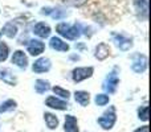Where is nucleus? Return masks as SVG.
Instances as JSON below:
<instances>
[{"instance_id":"24","label":"nucleus","mask_w":151,"mask_h":132,"mask_svg":"<svg viewBox=\"0 0 151 132\" xmlns=\"http://www.w3.org/2000/svg\"><path fill=\"white\" fill-rule=\"evenodd\" d=\"M52 90H53V93H55L56 95L61 96V98H64V99H68L69 96H70V93H69V90L60 87V86H55V87H52Z\"/></svg>"},{"instance_id":"19","label":"nucleus","mask_w":151,"mask_h":132,"mask_svg":"<svg viewBox=\"0 0 151 132\" xmlns=\"http://www.w3.org/2000/svg\"><path fill=\"white\" fill-rule=\"evenodd\" d=\"M44 120L45 123H47V127L49 128V130H56L58 126V119L56 115L50 114V112H45L44 114Z\"/></svg>"},{"instance_id":"4","label":"nucleus","mask_w":151,"mask_h":132,"mask_svg":"<svg viewBox=\"0 0 151 132\" xmlns=\"http://www.w3.org/2000/svg\"><path fill=\"white\" fill-rule=\"evenodd\" d=\"M111 39H113V42L115 44V46L118 49L123 50H129L131 46H133V39L123 33H111Z\"/></svg>"},{"instance_id":"7","label":"nucleus","mask_w":151,"mask_h":132,"mask_svg":"<svg viewBox=\"0 0 151 132\" xmlns=\"http://www.w3.org/2000/svg\"><path fill=\"white\" fill-rule=\"evenodd\" d=\"M134 7L138 17L146 21L149 17V0H134Z\"/></svg>"},{"instance_id":"16","label":"nucleus","mask_w":151,"mask_h":132,"mask_svg":"<svg viewBox=\"0 0 151 132\" xmlns=\"http://www.w3.org/2000/svg\"><path fill=\"white\" fill-rule=\"evenodd\" d=\"M0 79L11 86H15L16 82H17L16 77L13 75V73L9 69H0Z\"/></svg>"},{"instance_id":"1","label":"nucleus","mask_w":151,"mask_h":132,"mask_svg":"<svg viewBox=\"0 0 151 132\" xmlns=\"http://www.w3.org/2000/svg\"><path fill=\"white\" fill-rule=\"evenodd\" d=\"M56 31H57V33L60 36L65 37L66 40H77L81 36L80 25H77V24L70 25L68 23H60L56 26Z\"/></svg>"},{"instance_id":"15","label":"nucleus","mask_w":151,"mask_h":132,"mask_svg":"<svg viewBox=\"0 0 151 132\" xmlns=\"http://www.w3.org/2000/svg\"><path fill=\"white\" fill-rule=\"evenodd\" d=\"M65 132H80L78 131V122L77 118L73 115H66L65 116V124H64Z\"/></svg>"},{"instance_id":"25","label":"nucleus","mask_w":151,"mask_h":132,"mask_svg":"<svg viewBox=\"0 0 151 132\" xmlns=\"http://www.w3.org/2000/svg\"><path fill=\"white\" fill-rule=\"evenodd\" d=\"M138 118L143 122L149 120V106H142L138 108Z\"/></svg>"},{"instance_id":"26","label":"nucleus","mask_w":151,"mask_h":132,"mask_svg":"<svg viewBox=\"0 0 151 132\" xmlns=\"http://www.w3.org/2000/svg\"><path fill=\"white\" fill-rule=\"evenodd\" d=\"M50 16H52L53 19H56V20H61V19H64L66 16V12L63 9H60V8H57V9H52Z\"/></svg>"},{"instance_id":"20","label":"nucleus","mask_w":151,"mask_h":132,"mask_svg":"<svg viewBox=\"0 0 151 132\" xmlns=\"http://www.w3.org/2000/svg\"><path fill=\"white\" fill-rule=\"evenodd\" d=\"M35 90L39 94H45L47 91L50 90V85H49V82L45 79H37L36 82H35Z\"/></svg>"},{"instance_id":"11","label":"nucleus","mask_w":151,"mask_h":132,"mask_svg":"<svg viewBox=\"0 0 151 132\" xmlns=\"http://www.w3.org/2000/svg\"><path fill=\"white\" fill-rule=\"evenodd\" d=\"M110 54V46L106 44V42H99L98 45L94 49V57L98 61H104L109 57Z\"/></svg>"},{"instance_id":"6","label":"nucleus","mask_w":151,"mask_h":132,"mask_svg":"<svg viewBox=\"0 0 151 132\" xmlns=\"http://www.w3.org/2000/svg\"><path fill=\"white\" fill-rule=\"evenodd\" d=\"M131 69L133 71L138 73H143L145 70L147 69V57L145 54H141V53H137V54L133 56V64H131Z\"/></svg>"},{"instance_id":"12","label":"nucleus","mask_w":151,"mask_h":132,"mask_svg":"<svg viewBox=\"0 0 151 132\" xmlns=\"http://www.w3.org/2000/svg\"><path fill=\"white\" fill-rule=\"evenodd\" d=\"M45 104L50 108H55V110H66L68 108V102L63 101V99H58L56 96L50 95L45 99Z\"/></svg>"},{"instance_id":"2","label":"nucleus","mask_w":151,"mask_h":132,"mask_svg":"<svg viewBox=\"0 0 151 132\" xmlns=\"http://www.w3.org/2000/svg\"><path fill=\"white\" fill-rule=\"evenodd\" d=\"M98 124L101 126L104 130H111L113 126L117 122V114H115V107H110L106 112L102 114V116L98 118Z\"/></svg>"},{"instance_id":"27","label":"nucleus","mask_w":151,"mask_h":132,"mask_svg":"<svg viewBox=\"0 0 151 132\" xmlns=\"http://www.w3.org/2000/svg\"><path fill=\"white\" fill-rule=\"evenodd\" d=\"M64 3L70 7H82L88 3V0H64Z\"/></svg>"},{"instance_id":"22","label":"nucleus","mask_w":151,"mask_h":132,"mask_svg":"<svg viewBox=\"0 0 151 132\" xmlns=\"http://www.w3.org/2000/svg\"><path fill=\"white\" fill-rule=\"evenodd\" d=\"M8 54H9V48L5 42L0 41V62H4L8 58Z\"/></svg>"},{"instance_id":"23","label":"nucleus","mask_w":151,"mask_h":132,"mask_svg":"<svg viewBox=\"0 0 151 132\" xmlns=\"http://www.w3.org/2000/svg\"><path fill=\"white\" fill-rule=\"evenodd\" d=\"M109 101H110V98L106 94H97L96 98H94V102H96L97 106H106L109 103Z\"/></svg>"},{"instance_id":"28","label":"nucleus","mask_w":151,"mask_h":132,"mask_svg":"<svg viewBox=\"0 0 151 132\" xmlns=\"http://www.w3.org/2000/svg\"><path fill=\"white\" fill-rule=\"evenodd\" d=\"M134 132H149V126H143V127L138 128V130H135Z\"/></svg>"},{"instance_id":"14","label":"nucleus","mask_w":151,"mask_h":132,"mask_svg":"<svg viewBox=\"0 0 151 132\" xmlns=\"http://www.w3.org/2000/svg\"><path fill=\"white\" fill-rule=\"evenodd\" d=\"M49 46L52 48L53 50H57V52H68L69 50L68 42L61 40L60 37H52L49 41Z\"/></svg>"},{"instance_id":"10","label":"nucleus","mask_w":151,"mask_h":132,"mask_svg":"<svg viewBox=\"0 0 151 132\" xmlns=\"http://www.w3.org/2000/svg\"><path fill=\"white\" fill-rule=\"evenodd\" d=\"M11 61H12L13 65L19 66L20 69H27V66H28V57L25 56V53L23 50H16L13 53Z\"/></svg>"},{"instance_id":"13","label":"nucleus","mask_w":151,"mask_h":132,"mask_svg":"<svg viewBox=\"0 0 151 132\" xmlns=\"http://www.w3.org/2000/svg\"><path fill=\"white\" fill-rule=\"evenodd\" d=\"M33 33L36 34V36H39L40 39H47V37H49V34H50V26L48 25V24L40 21V23H37L36 25H35Z\"/></svg>"},{"instance_id":"21","label":"nucleus","mask_w":151,"mask_h":132,"mask_svg":"<svg viewBox=\"0 0 151 132\" xmlns=\"http://www.w3.org/2000/svg\"><path fill=\"white\" fill-rule=\"evenodd\" d=\"M16 106H17L16 101H13V99H7L5 102H3V103L0 104V112L12 111V110L16 108Z\"/></svg>"},{"instance_id":"8","label":"nucleus","mask_w":151,"mask_h":132,"mask_svg":"<svg viewBox=\"0 0 151 132\" xmlns=\"http://www.w3.org/2000/svg\"><path fill=\"white\" fill-rule=\"evenodd\" d=\"M27 50L31 56L36 57V56H40L41 53H44L45 44L41 40H29L28 45H27Z\"/></svg>"},{"instance_id":"17","label":"nucleus","mask_w":151,"mask_h":132,"mask_svg":"<svg viewBox=\"0 0 151 132\" xmlns=\"http://www.w3.org/2000/svg\"><path fill=\"white\" fill-rule=\"evenodd\" d=\"M74 99L77 103H80L81 106H88L89 102H90V94L88 91H83V90H80V91H76L74 93Z\"/></svg>"},{"instance_id":"18","label":"nucleus","mask_w":151,"mask_h":132,"mask_svg":"<svg viewBox=\"0 0 151 132\" xmlns=\"http://www.w3.org/2000/svg\"><path fill=\"white\" fill-rule=\"evenodd\" d=\"M1 34L9 37V39H13V37H16V34H17V26L13 23H7L1 28V31H0V36H1Z\"/></svg>"},{"instance_id":"5","label":"nucleus","mask_w":151,"mask_h":132,"mask_svg":"<svg viewBox=\"0 0 151 132\" xmlns=\"http://www.w3.org/2000/svg\"><path fill=\"white\" fill-rule=\"evenodd\" d=\"M94 73V67L89 66V67H76L72 71V78H73L74 82H82V81L88 79L93 75Z\"/></svg>"},{"instance_id":"9","label":"nucleus","mask_w":151,"mask_h":132,"mask_svg":"<svg viewBox=\"0 0 151 132\" xmlns=\"http://www.w3.org/2000/svg\"><path fill=\"white\" fill-rule=\"evenodd\" d=\"M50 67H52V64H50L49 58H45L41 57L39 60H36L32 65V70L35 73H45V71H49Z\"/></svg>"},{"instance_id":"3","label":"nucleus","mask_w":151,"mask_h":132,"mask_svg":"<svg viewBox=\"0 0 151 132\" xmlns=\"http://www.w3.org/2000/svg\"><path fill=\"white\" fill-rule=\"evenodd\" d=\"M118 83H119V78L117 75V69H114L106 75L104 83H102V88L109 94H114L115 90H117Z\"/></svg>"}]
</instances>
